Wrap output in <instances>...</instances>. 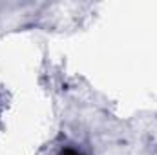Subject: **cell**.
<instances>
[{
    "instance_id": "cell-1",
    "label": "cell",
    "mask_w": 157,
    "mask_h": 155,
    "mask_svg": "<svg viewBox=\"0 0 157 155\" xmlns=\"http://www.w3.org/2000/svg\"><path fill=\"white\" fill-rule=\"evenodd\" d=\"M59 155H82V153L77 152V150H73V148H66V150H62Z\"/></svg>"
}]
</instances>
